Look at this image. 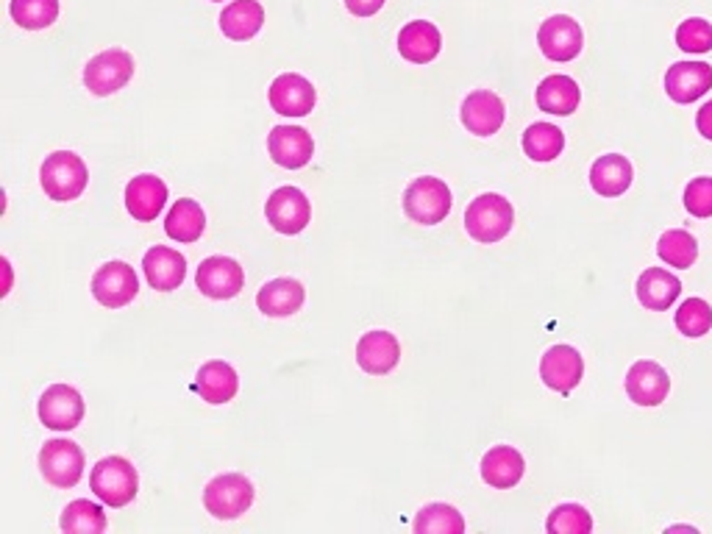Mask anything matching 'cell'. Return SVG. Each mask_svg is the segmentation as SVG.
<instances>
[{
	"label": "cell",
	"mask_w": 712,
	"mask_h": 534,
	"mask_svg": "<svg viewBox=\"0 0 712 534\" xmlns=\"http://www.w3.org/2000/svg\"><path fill=\"white\" fill-rule=\"evenodd\" d=\"M515 212L504 195L485 193L476 201H470L468 212H465V229L470 237L481 245L501 243L509 232H513Z\"/></svg>",
	"instance_id": "1"
},
{
	"label": "cell",
	"mask_w": 712,
	"mask_h": 534,
	"mask_svg": "<svg viewBox=\"0 0 712 534\" xmlns=\"http://www.w3.org/2000/svg\"><path fill=\"white\" fill-rule=\"evenodd\" d=\"M87 165L72 151H56V154H50L45 159L42 171H39V184H42L45 195L50 201H59V204L81 198V193L87 190Z\"/></svg>",
	"instance_id": "2"
},
{
	"label": "cell",
	"mask_w": 712,
	"mask_h": 534,
	"mask_svg": "<svg viewBox=\"0 0 712 534\" xmlns=\"http://www.w3.org/2000/svg\"><path fill=\"white\" fill-rule=\"evenodd\" d=\"M89 487L95 496L111 509L131 504L139 493L137 468L126 457H106L89 474Z\"/></svg>",
	"instance_id": "3"
},
{
	"label": "cell",
	"mask_w": 712,
	"mask_h": 534,
	"mask_svg": "<svg viewBox=\"0 0 712 534\" xmlns=\"http://www.w3.org/2000/svg\"><path fill=\"white\" fill-rule=\"evenodd\" d=\"M451 204V190L446 187L442 178L435 176L414 178L403 193V212H407L409 221L420 223V226H437V223L446 221Z\"/></svg>",
	"instance_id": "4"
},
{
	"label": "cell",
	"mask_w": 712,
	"mask_h": 534,
	"mask_svg": "<svg viewBox=\"0 0 712 534\" xmlns=\"http://www.w3.org/2000/svg\"><path fill=\"white\" fill-rule=\"evenodd\" d=\"M254 496V485L243 474H221L206 485L204 507L212 518L234 521L248 513Z\"/></svg>",
	"instance_id": "5"
},
{
	"label": "cell",
	"mask_w": 712,
	"mask_h": 534,
	"mask_svg": "<svg viewBox=\"0 0 712 534\" xmlns=\"http://www.w3.org/2000/svg\"><path fill=\"white\" fill-rule=\"evenodd\" d=\"M134 78V56L123 48L104 50V54L92 56L89 65L84 67V84L92 95L106 98L126 87Z\"/></svg>",
	"instance_id": "6"
},
{
	"label": "cell",
	"mask_w": 712,
	"mask_h": 534,
	"mask_svg": "<svg viewBox=\"0 0 712 534\" xmlns=\"http://www.w3.org/2000/svg\"><path fill=\"white\" fill-rule=\"evenodd\" d=\"M39 470H42L45 482L59 491H70L81 482L84 476V452L78 443L72 440H48L39 452Z\"/></svg>",
	"instance_id": "7"
},
{
	"label": "cell",
	"mask_w": 712,
	"mask_h": 534,
	"mask_svg": "<svg viewBox=\"0 0 712 534\" xmlns=\"http://www.w3.org/2000/svg\"><path fill=\"white\" fill-rule=\"evenodd\" d=\"M139 279L128 262H106L92 275V295L100 307L123 309L137 298Z\"/></svg>",
	"instance_id": "8"
},
{
	"label": "cell",
	"mask_w": 712,
	"mask_h": 534,
	"mask_svg": "<svg viewBox=\"0 0 712 534\" xmlns=\"http://www.w3.org/2000/svg\"><path fill=\"white\" fill-rule=\"evenodd\" d=\"M84 398L70 385H50L39 398V420L53 431H72L84 420Z\"/></svg>",
	"instance_id": "9"
},
{
	"label": "cell",
	"mask_w": 712,
	"mask_h": 534,
	"mask_svg": "<svg viewBox=\"0 0 712 534\" xmlns=\"http://www.w3.org/2000/svg\"><path fill=\"white\" fill-rule=\"evenodd\" d=\"M195 284H198L201 295L212 298V301H228L243 292L245 270L232 256H209L201 262Z\"/></svg>",
	"instance_id": "10"
},
{
	"label": "cell",
	"mask_w": 712,
	"mask_h": 534,
	"mask_svg": "<svg viewBox=\"0 0 712 534\" xmlns=\"http://www.w3.org/2000/svg\"><path fill=\"white\" fill-rule=\"evenodd\" d=\"M537 45L552 61H574L585 48V33L579 22L568 14H554L537 31Z\"/></svg>",
	"instance_id": "11"
},
{
	"label": "cell",
	"mask_w": 712,
	"mask_h": 534,
	"mask_svg": "<svg viewBox=\"0 0 712 534\" xmlns=\"http://www.w3.org/2000/svg\"><path fill=\"white\" fill-rule=\"evenodd\" d=\"M265 215L279 234H301L312 221V204L299 187H279L267 198Z\"/></svg>",
	"instance_id": "12"
},
{
	"label": "cell",
	"mask_w": 712,
	"mask_h": 534,
	"mask_svg": "<svg viewBox=\"0 0 712 534\" xmlns=\"http://www.w3.org/2000/svg\"><path fill=\"white\" fill-rule=\"evenodd\" d=\"M585 376V359L574 346H552L540 359V379L559 396H568Z\"/></svg>",
	"instance_id": "13"
},
{
	"label": "cell",
	"mask_w": 712,
	"mask_h": 534,
	"mask_svg": "<svg viewBox=\"0 0 712 534\" xmlns=\"http://www.w3.org/2000/svg\"><path fill=\"white\" fill-rule=\"evenodd\" d=\"M267 154H271V159L279 167L301 171V167H306L312 162L315 143H312V134L306 128L276 126L267 134Z\"/></svg>",
	"instance_id": "14"
},
{
	"label": "cell",
	"mask_w": 712,
	"mask_h": 534,
	"mask_svg": "<svg viewBox=\"0 0 712 534\" xmlns=\"http://www.w3.org/2000/svg\"><path fill=\"white\" fill-rule=\"evenodd\" d=\"M267 100L279 115L304 117L315 109V87L310 78L299 76V72H284L267 89Z\"/></svg>",
	"instance_id": "15"
},
{
	"label": "cell",
	"mask_w": 712,
	"mask_h": 534,
	"mask_svg": "<svg viewBox=\"0 0 712 534\" xmlns=\"http://www.w3.org/2000/svg\"><path fill=\"white\" fill-rule=\"evenodd\" d=\"M671 379L669 370L663 365L652 362V359H641L626 373V392L637 407H660L669 398Z\"/></svg>",
	"instance_id": "16"
},
{
	"label": "cell",
	"mask_w": 712,
	"mask_h": 534,
	"mask_svg": "<svg viewBox=\"0 0 712 534\" xmlns=\"http://www.w3.org/2000/svg\"><path fill=\"white\" fill-rule=\"evenodd\" d=\"M504 117H507L504 100L490 89H476L462 100V126L476 137H492L501 132Z\"/></svg>",
	"instance_id": "17"
},
{
	"label": "cell",
	"mask_w": 712,
	"mask_h": 534,
	"mask_svg": "<svg viewBox=\"0 0 712 534\" xmlns=\"http://www.w3.org/2000/svg\"><path fill=\"white\" fill-rule=\"evenodd\" d=\"M401 359V342L384 329L368 331L357 342V365L370 376H387Z\"/></svg>",
	"instance_id": "18"
},
{
	"label": "cell",
	"mask_w": 712,
	"mask_h": 534,
	"mask_svg": "<svg viewBox=\"0 0 712 534\" xmlns=\"http://www.w3.org/2000/svg\"><path fill=\"white\" fill-rule=\"evenodd\" d=\"M665 89L674 104H693L712 89V67L708 61H676L669 67Z\"/></svg>",
	"instance_id": "19"
},
{
	"label": "cell",
	"mask_w": 712,
	"mask_h": 534,
	"mask_svg": "<svg viewBox=\"0 0 712 534\" xmlns=\"http://www.w3.org/2000/svg\"><path fill=\"white\" fill-rule=\"evenodd\" d=\"M167 204V184L159 176H137L126 187V210L131 212L134 221L150 223L162 215Z\"/></svg>",
	"instance_id": "20"
},
{
	"label": "cell",
	"mask_w": 712,
	"mask_h": 534,
	"mask_svg": "<svg viewBox=\"0 0 712 534\" xmlns=\"http://www.w3.org/2000/svg\"><path fill=\"white\" fill-rule=\"evenodd\" d=\"M442 37L437 31L435 22L429 20H412L401 28L398 33V54L412 65H429L440 56Z\"/></svg>",
	"instance_id": "21"
},
{
	"label": "cell",
	"mask_w": 712,
	"mask_h": 534,
	"mask_svg": "<svg viewBox=\"0 0 712 534\" xmlns=\"http://www.w3.org/2000/svg\"><path fill=\"white\" fill-rule=\"evenodd\" d=\"M145 279L154 290L170 292L182 287V281L187 279V260H184L178 251L165 249V245H154V249L145 254L143 260Z\"/></svg>",
	"instance_id": "22"
},
{
	"label": "cell",
	"mask_w": 712,
	"mask_h": 534,
	"mask_svg": "<svg viewBox=\"0 0 712 534\" xmlns=\"http://www.w3.org/2000/svg\"><path fill=\"white\" fill-rule=\"evenodd\" d=\"M306 290L301 281L295 279H273L256 295V307L267 318H290L304 307Z\"/></svg>",
	"instance_id": "23"
},
{
	"label": "cell",
	"mask_w": 712,
	"mask_h": 534,
	"mask_svg": "<svg viewBox=\"0 0 712 534\" xmlns=\"http://www.w3.org/2000/svg\"><path fill=\"white\" fill-rule=\"evenodd\" d=\"M526 463L513 446H496L481 459V479L496 491H513L524 479Z\"/></svg>",
	"instance_id": "24"
},
{
	"label": "cell",
	"mask_w": 712,
	"mask_h": 534,
	"mask_svg": "<svg viewBox=\"0 0 712 534\" xmlns=\"http://www.w3.org/2000/svg\"><path fill=\"white\" fill-rule=\"evenodd\" d=\"M682 295V281L663 268H646L637 279V298L652 312H665Z\"/></svg>",
	"instance_id": "25"
},
{
	"label": "cell",
	"mask_w": 712,
	"mask_h": 534,
	"mask_svg": "<svg viewBox=\"0 0 712 534\" xmlns=\"http://www.w3.org/2000/svg\"><path fill=\"white\" fill-rule=\"evenodd\" d=\"M632 178H635L632 162L621 154L602 156L591 167V184L602 198H618V195H624L632 187Z\"/></svg>",
	"instance_id": "26"
},
{
	"label": "cell",
	"mask_w": 712,
	"mask_h": 534,
	"mask_svg": "<svg viewBox=\"0 0 712 534\" xmlns=\"http://www.w3.org/2000/svg\"><path fill=\"white\" fill-rule=\"evenodd\" d=\"M195 387H198L201 398L206 404H228L240 390L237 370L228 362L212 359V362L201 365L198 376H195Z\"/></svg>",
	"instance_id": "27"
},
{
	"label": "cell",
	"mask_w": 712,
	"mask_h": 534,
	"mask_svg": "<svg viewBox=\"0 0 712 534\" xmlns=\"http://www.w3.org/2000/svg\"><path fill=\"white\" fill-rule=\"evenodd\" d=\"M262 26H265V9L260 0H234L221 14V31L234 42L256 37Z\"/></svg>",
	"instance_id": "28"
},
{
	"label": "cell",
	"mask_w": 712,
	"mask_h": 534,
	"mask_svg": "<svg viewBox=\"0 0 712 534\" xmlns=\"http://www.w3.org/2000/svg\"><path fill=\"white\" fill-rule=\"evenodd\" d=\"M579 84L570 76H548L543 78L540 87H537V106H540V111H546V115H574V111L579 109Z\"/></svg>",
	"instance_id": "29"
},
{
	"label": "cell",
	"mask_w": 712,
	"mask_h": 534,
	"mask_svg": "<svg viewBox=\"0 0 712 534\" xmlns=\"http://www.w3.org/2000/svg\"><path fill=\"white\" fill-rule=\"evenodd\" d=\"M206 229V215L198 201L182 198L170 206L165 221L167 237L176 243H198Z\"/></svg>",
	"instance_id": "30"
},
{
	"label": "cell",
	"mask_w": 712,
	"mask_h": 534,
	"mask_svg": "<svg viewBox=\"0 0 712 534\" xmlns=\"http://www.w3.org/2000/svg\"><path fill=\"white\" fill-rule=\"evenodd\" d=\"M565 148V134L552 123H535L524 132V151L531 162H554Z\"/></svg>",
	"instance_id": "31"
},
{
	"label": "cell",
	"mask_w": 712,
	"mask_h": 534,
	"mask_svg": "<svg viewBox=\"0 0 712 534\" xmlns=\"http://www.w3.org/2000/svg\"><path fill=\"white\" fill-rule=\"evenodd\" d=\"M59 526L61 532L70 534H100L106 532V513L104 507L87 502V498H76L65 507Z\"/></svg>",
	"instance_id": "32"
},
{
	"label": "cell",
	"mask_w": 712,
	"mask_h": 534,
	"mask_svg": "<svg viewBox=\"0 0 712 534\" xmlns=\"http://www.w3.org/2000/svg\"><path fill=\"white\" fill-rule=\"evenodd\" d=\"M657 254L669 268H693L699 260V243L685 229H671L660 237Z\"/></svg>",
	"instance_id": "33"
},
{
	"label": "cell",
	"mask_w": 712,
	"mask_h": 534,
	"mask_svg": "<svg viewBox=\"0 0 712 534\" xmlns=\"http://www.w3.org/2000/svg\"><path fill=\"white\" fill-rule=\"evenodd\" d=\"M11 17L26 31H42L59 17V0H11Z\"/></svg>",
	"instance_id": "34"
},
{
	"label": "cell",
	"mask_w": 712,
	"mask_h": 534,
	"mask_svg": "<svg viewBox=\"0 0 712 534\" xmlns=\"http://www.w3.org/2000/svg\"><path fill=\"white\" fill-rule=\"evenodd\" d=\"M412 530L418 534H462L465 532V521L462 515L457 513L448 504H429V507L420 509L412 521Z\"/></svg>",
	"instance_id": "35"
},
{
	"label": "cell",
	"mask_w": 712,
	"mask_h": 534,
	"mask_svg": "<svg viewBox=\"0 0 712 534\" xmlns=\"http://www.w3.org/2000/svg\"><path fill=\"white\" fill-rule=\"evenodd\" d=\"M676 329L685 337H704L712 329V307L704 298H687L676 309Z\"/></svg>",
	"instance_id": "36"
},
{
	"label": "cell",
	"mask_w": 712,
	"mask_h": 534,
	"mask_svg": "<svg viewBox=\"0 0 712 534\" xmlns=\"http://www.w3.org/2000/svg\"><path fill=\"white\" fill-rule=\"evenodd\" d=\"M546 530L552 534H591L593 518L582 504H559V507L548 515Z\"/></svg>",
	"instance_id": "37"
},
{
	"label": "cell",
	"mask_w": 712,
	"mask_h": 534,
	"mask_svg": "<svg viewBox=\"0 0 712 534\" xmlns=\"http://www.w3.org/2000/svg\"><path fill=\"white\" fill-rule=\"evenodd\" d=\"M676 45L687 54H708L712 50V26L702 17H691L676 28Z\"/></svg>",
	"instance_id": "38"
},
{
	"label": "cell",
	"mask_w": 712,
	"mask_h": 534,
	"mask_svg": "<svg viewBox=\"0 0 712 534\" xmlns=\"http://www.w3.org/2000/svg\"><path fill=\"white\" fill-rule=\"evenodd\" d=\"M685 206L693 217H712V178H693L685 190Z\"/></svg>",
	"instance_id": "39"
},
{
	"label": "cell",
	"mask_w": 712,
	"mask_h": 534,
	"mask_svg": "<svg viewBox=\"0 0 712 534\" xmlns=\"http://www.w3.org/2000/svg\"><path fill=\"white\" fill-rule=\"evenodd\" d=\"M345 6H349L351 14L357 17H373L375 11L384 6V0H345Z\"/></svg>",
	"instance_id": "40"
},
{
	"label": "cell",
	"mask_w": 712,
	"mask_h": 534,
	"mask_svg": "<svg viewBox=\"0 0 712 534\" xmlns=\"http://www.w3.org/2000/svg\"><path fill=\"white\" fill-rule=\"evenodd\" d=\"M696 128H699V134H702V137L712 139V100H708V104H704L702 109H699Z\"/></svg>",
	"instance_id": "41"
}]
</instances>
